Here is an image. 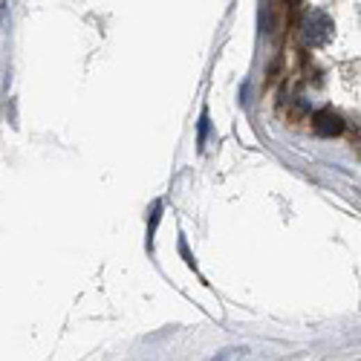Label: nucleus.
Returning <instances> with one entry per match:
<instances>
[{"mask_svg":"<svg viewBox=\"0 0 361 361\" xmlns=\"http://www.w3.org/2000/svg\"><path fill=\"white\" fill-rule=\"evenodd\" d=\"M205 136H208V113H202V119H200V136H197V145H200V147L205 145Z\"/></svg>","mask_w":361,"mask_h":361,"instance_id":"39448f33","label":"nucleus"},{"mask_svg":"<svg viewBox=\"0 0 361 361\" xmlns=\"http://www.w3.org/2000/svg\"><path fill=\"white\" fill-rule=\"evenodd\" d=\"M246 355H249L246 347H229V350H220L217 355H211L208 361H246Z\"/></svg>","mask_w":361,"mask_h":361,"instance_id":"7ed1b4c3","label":"nucleus"},{"mask_svg":"<svg viewBox=\"0 0 361 361\" xmlns=\"http://www.w3.org/2000/svg\"><path fill=\"white\" fill-rule=\"evenodd\" d=\"M159 211H162V202H154V211H150V229H147V249L154 246V232H157V223H159Z\"/></svg>","mask_w":361,"mask_h":361,"instance_id":"20e7f679","label":"nucleus"},{"mask_svg":"<svg viewBox=\"0 0 361 361\" xmlns=\"http://www.w3.org/2000/svg\"><path fill=\"white\" fill-rule=\"evenodd\" d=\"M332 38V17L324 9H310L303 17V41L310 47H324Z\"/></svg>","mask_w":361,"mask_h":361,"instance_id":"f257e3e1","label":"nucleus"},{"mask_svg":"<svg viewBox=\"0 0 361 361\" xmlns=\"http://www.w3.org/2000/svg\"><path fill=\"white\" fill-rule=\"evenodd\" d=\"M312 130L318 133V136H338V133L344 130V119H341L335 110L324 107L312 116Z\"/></svg>","mask_w":361,"mask_h":361,"instance_id":"f03ea898","label":"nucleus"}]
</instances>
